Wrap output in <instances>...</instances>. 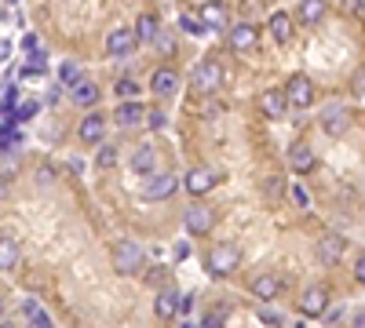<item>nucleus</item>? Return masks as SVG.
Returning <instances> with one entry per match:
<instances>
[{
	"label": "nucleus",
	"instance_id": "f257e3e1",
	"mask_svg": "<svg viewBox=\"0 0 365 328\" xmlns=\"http://www.w3.org/2000/svg\"><path fill=\"white\" fill-rule=\"evenodd\" d=\"M110 263H113V270H117L120 277H132V274H139V270H143L146 252H143V245H139V241L125 237V241H117V245H113V255H110Z\"/></svg>",
	"mask_w": 365,
	"mask_h": 328
},
{
	"label": "nucleus",
	"instance_id": "f03ea898",
	"mask_svg": "<svg viewBox=\"0 0 365 328\" xmlns=\"http://www.w3.org/2000/svg\"><path fill=\"white\" fill-rule=\"evenodd\" d=\"M205 266H208L212 277H230L237 266H241V248L230 245V241H223V245H216V248H208Z\"/></svg>",
	"mask_w": 365,
	"mask_h": 328
},
{
	"label": "nucleus",
	"instance_id": "7ed1b4c3",
	"mask_svg": "<svg viewBox=\"0 0 365 328\" xmlns=\"http://www.w3.org/2000/svg\"><path fill=\"white\" fill-rule=\"evenodd\" d=\"M190 88L197 95H216L223 88V66L216 63V58H201V63L194 66V73H190Z\"/></svg>",
	"mask_w": 365,
	"mask_h": 328
},
{
	"label": "nucleus",
	"instance_id": "20e7f679",
	"mask_svg": "<svg viewBox=\"0 0 365 328\" xmlns=\"http://www.w3.org/2000/svg\"><path fill=\"white\" fill-rule=\"evenodd\" d=\"M182 226L190 230V237L212 233V226H216V208L212 204H190L187 212H182Z\"/></svg>",
	"mask_w": 365,
	"mask_h": 328
},
{
	"label": "nucleus",
	"instance_id": "39448f33",
	"mask_svg": "<svg viewBox=\"0 0 365 328\" xmlns=\"http://www.w3.org/2000/svg\"><path fill=\"white\" fill-rule=\"evenodd\" d=\"M296 307H299L303 317H322V314L329 310V288H325V285H307Z\"/></svg>",
	"mask_w": 365,
	"mask_h": 328
},
{
	"label": "nucleus",
	"instance_id": "423d86ee",
	"mask_svg": "<svg viewBox=\"0 0 365 328\" xmlns=\"http://www.w3.org/2000/svg\"><path fill=\"white\" fill-rule=\"evenodd\" d=\"M292 102H289V92L282 88H267V92H259V113L267 117V121H282L285 117V110H289Z\"/></svg>",
	"mask_w": 365,
	"mask_h": 328
},
{
	"label": "nucleus",
	"instance_id": "0eeeda50",
	"mask_svg": "<svg viewBox=\"0 0 365 328\" xmlns=\"http://www.w3.org/2000/svg\"><path fill=\"white\" fill-rule=\"evenodd\" d=\"M285 92H289V102H292L296 110H307V106L314 102V80H311L307 73H296V77H289Z\"/></svg>",
	"mask_w": 365,
	"mask_h": 328
},
{
	"label": "nucleus",
	"instance_id": "6e6552de",
	"mask_svg": "<svg viewBox=\"0 0 365 328\" xmlns=\"http://www.w3.org/2000/svg\"><path fill=\"white\" fill-rule=\"evenodd\" d=\"M179 190V179L175 175H154V171H150V179H146V183H143V197L146 201H168L172 194Z\"/></svg>",
	"mask_w": 365,
	"mask_h": 328
},
{
	"label": "nucleus",
	"instance_id": "1a4fd4ad",
	"mask_svg": "<svg viewBox=\"0 0 365 328\" xmlns=\"http://www.w3.org/2000/svg\"><path fill=\"white\" fill-rule=\"evenodd\" d=\"M216 183H220V175L212 168H190L187 175H182V186H187V194H194V197H205L208 190H216Z\"/></svg>",
	"mask_w": 365,
	"mask_h": 328
},
{
	"label": "nucleus",
	"instance_id": "9d476101",
	"mask_svg": "<svg viewBox=\"0 0 365 328\" xmlns=\"http://www.w3.org/2000/svg\"><path fill=\"white\" fill-rule=\"evenodd\" d=\"M344 252H347V237H340V233L318 237V263L322 266H336L344 259Z\"/></svg>",
	"mask_w": 365,
	"mask_h": 328
},
{
	"label": "nucleus",
	"instance_id": "9b49d317",
	"mask_svg": "<svg viewBox=\"0 0 365 328\" xmlns=\"http://www.w3.org/2000/svg\"><path fill=\"white\" fill-rule=\"evenodd\" d=\"M256 41H259V33H256L252 22H237V26H230V33H227V44L237 55H249L256 48Z\"/></svg>",
	"mask_w": 365,
	"mask_h": 328
},
{
	"label": "nucleus",
	"instance_id": "f8f14e48",
	"mask_svg": "<svg viewBox=\"0 0 365 328\" xmlns=\"http://www.w3.org/2000/svg\"><path fill=\"white\" fill-rule=\"evenodd\" d=\"M146 106L143 102H135V99H120V106L113 110V125H120V128H135V125H143L146 121Z\"/></svg>",
	"mask_w": 365,
	"mask_h": 328
},
{
	"label": "nucleus",
	"instance_id": "ddd939ff",
	"mask_svg": "<svg viewBox=\"0 0 365 328\" xmlns=\"http://www.w3.org/2000/svg\"><path fill=\"white\" fill-rule=\"evenodd\" d=\"M103 135H106V117H103V113H88L84 121L77 125V139H81L84 146H99Z\"/></svg>",
	"mask_w": 365,
	"mask_h": 328
},
{
	"label": "nucleus",
	"instance_id": "4468645a",
	"mask_svg": "<svg viewBox=\"0 0 365 328\" xmlns=\"http://www.w3.org/2000/svg\"><path fill=\"white\" fill-rule=\"evenodd\" d=\"M322 128H325V135H344V132L351 128V113H347V106H340V102L325 106V113H322Z\"/></svg>",
	"mask_w": 365,
	"mask_h": 328
},
{
	"label": "nucleus",
	"instance_id": "2eb2a0df",
	"mask_svg": "<svg viewBox=\"0 0 365 328\" xmlns=\"http://www.w3.org/2000/svg\"><path fill=\"white\" fill-rule=\"evenodd\" d=\"M249 288H252V295H256L259 303H274L282 295V277L278 274H256Z\"/></svg>",
	"mask_w": 365,
	"mask_h": 328
},
{
	"label": "nucleus",
	"instance_id": "dca6fc26",
	"mask_svg": "<svg viewBox=\"0 0 365 328\" xmlns=\"http://www.w3.org/2000/svg\"><path fill=\"white\" fill-rule=\"evenodd\" d=\"M201 18H205L208 29L223 33V29L230 26V8L223 4V0H208V4H201Z\"/></svg>",
	"mask_w": 365,
	"mask_h": 328
},
{
	"label": "nucleus",
	"instance_id": "f3484780",
	"mask_svg": "<svg viewBox=\"0 0 365 328\" xmlns=\"http://www.w3.org/2000/svg\"><path fill=\"white\" fill-rule=\"evenodd\" d=\"M150 92L161 95V99L175 95V92H179V73H175V70H168V66L154 70V77H150Z\"/></svg>",
	"mask_w": 365,
	"mask_h": 328
},
{
	"label": "nucleus",
	"instance_id": "a211bd4d",
	"mask_svg": "<svg viewBox=\"0 0 365 328\" xmlns=\"http://www.w3.org/2000/svg\"><path fill=\"white\" fill-rule=\"evenodd\" d=\"M135 44H139L135 29H113V33L106 37V51H110V55H132Z\"/></svg>",
	"mask_w": 365,
	"mask_h": 328
},
{
	"label": "nucleus",
	"instance_id": "6ab92c4d",
	"mask_svg": "<svg viewBox=\"0 0 365 328\" xmlns=\"http://www.w3.org/2000/svg\"><path fill=\"white\" fill-rule=\"evenodd\" d=\"M154 314H158L161 321L179 317V292H175V288H161V292H158V300H154Z\"/></svg>",
	"mask_w": 365,
	"mask_h": 328
},
{
	"label": "nucleus",
	"instance_id": "aec40b11",
	"mask_svg": "<svg viewBox=\"0 0 365 328\" xmlns=\"http://www.w3.org/2000/svg\"><path fill=\"white\" fill-rule=\"evenodd\" d=\"M158 168V150H154V146H135V150H132V171L135 175H150V171H154Z\"/></svg>",
	"mask_w": 365,
	"mask_h": 328
},
{
	"label": "nucleus",
	"instance_id": "412c9836",
	"mask_svg": "<svg viewBox=\"0 0 365 328\" xmlns=\"http://www.w3.org/2000/svg\"><path fill=\"white\" fill-rule=\"evenodd\" d=\"M325 11H329V4H325V0H299L296 18H299L303 26H318V22L325 18Z\"/></svg>",
	"mask_w": 365,
	"mask_h": 328
},
{
	"label": "nucleus",
	"instance_id": "4be33fe9",
	"mask_svg": "<svg viewBox=\"0 0 365 328\" xmlns=\"http://www.w3.org/2000/svg\"><path fill=\"white\" fill-rule=\"evenodd\" d=\"M19 245H15V237L11 233H4V237H0V270H4V274H11L15 270V266H19Z\"/></svg>",
	"mask_w": 365,
	"mask_h": 328
},
{
	"label": "nucleus",
	"instance_id": "5701e85b",
	"mask_svg": "<svg viewBox=\"0 0 365 328\" xmlns=\"http://www.w3.org/2000/svg\"><path fill=\"white\" fill-rule=\"evenodd\" d=\"M267 29H270V37L278 41V44H285V41L292 37V15L274 11V15H270V22H267Z\"/></svg>",
	"mask_w": 365,
	"mask_h": 328
},
{
	"label": "nucleus",
	"instance_id": "b1692460",
	"mask_svg": "<svg viewBox=\"0 0 365 328\" xmlns=\"http://www.w3.org/2000/svg\"><path fill=\"white\" fill-rule=\"evenodd\" d=\"M70 92H73V102H77V106H96V102L103 99V92H99L96 80H81L77 88H70Z\"/></svg>",
	"mask_w": 365,
	"mask_h": 328
},
{
	"label": "nucleus",
	"instance_id": "393cba45",
	"mask_svg": "<svg viewBox=\"0 0 365 328\" xmlns=\"http://www.w3.org/2000/svg\"><path fill=\"white\" fill-rule=\"evenodd\" d=\"M289 164H292V171L307 175L314 168V150H311V146H292V150H289Z\"/></svg>",
	"mask_w": 365,
	"mask_h": 328
},
{
	"label": "nucleus",
	"instance_id": "a878e982",
	"mask_svg": "<svg viewBox=\"0 0 365 328\" xmlns=\"http://www.w3.org/2000/svg\"><path fill=\"white\" fill-rule=\"evenodd\" d=\"M22 317H26L29 324H37V328H48V324H51L48 310H44L37 300H22Z\"/></svg>",
	"mask_w": 365,
	"mask_h": 328
},
{
	"label": "nucleus",
	"instance_id": "bb28decb",
	"mask_svg": "<svg viewBox=\"0 0 365 328\" xmlns=\"http://www.w3.org/2000/svg\"><path fill=\"white\" fill-rule=\"evenodd\" d=\"M135 33H139V44H154V41H158V33H161V26H158V18H154V15H139Z\"/></svg>",
	"mask_w": 365,
	"mask_h": 328
},
{
	"label": "nucleus",
	"instance_id": "cd10ccee",
	"mask_svg": "<svg viewBox=\"0 0 365 328\" xmlns=\"http://www.w3.org/2000/svg\"><path fill=\"white\" fill-rule=\"evenodd\" d=\"M44 70H48V55L44 51H29L26 66H22V77H44Z\"/></svg>",
	"mask_w": 365,
	"mask_h": 328
},
{
	"label": "nucleus",
	"instance_id": "c85d7f7f",
	"mask_svg": "<svg viewBox=\"0 0 365 328\" xmlns=\"http://www.w3.org/2000/svg\"><path fill=\"white\" fill-rule=\"evenodd\" d=\"M58 80H63V88H77L84 80L81 63H73V58H70V63H63V66H58Z\"/></svg>",
	"mask_w": 365,
	"mask_h": 328
},
{
	"label": "nucleus",
	"instance_id": "c756f323",
	"mask_svg": "<svg viewBox=\"0 0 365 328\" xmlns=\"http://www.w3.org/2000/svg\"><path fill=\"white\" fill-rule=\"evenodd\" d=\"M179 29H182V33H190V37H205L208 33V26H205L201 15H182L179 18Z\"/></svg>",
	"mask_w": 365,
	"mask_h": 328
},
{
	"label": "nucleus",
	"instance_id": "7c9ffc66",
	"mask_svg": "<svg viewBox=\"0 0 365 328\" xmlns=\"http://www.w3.org/2000/svg\"><path fill=\"white\" fill-rule=\"evenodd\" d=\"M113 164H117V150H113V146H106V142H99L96 168H99V171H106V168H113Z\"/></svg>",
	"mask_w": 365,
	"mask_h": 328
},
{
	"label": "nucleus",
	"instance_id": "2f4dec72",
	"mask_svg": "<svg viewBox=\"0 0 365 328\" xmlns=\"http://www.w3.org/2000/svg\"><path fill=\"white\" fill-rule=\"evenodd\" d=\"M113 95H117V99H135V95H139V84L128 80V77H120V80L113 84Z\"/></svg>",
	"mask_w": 365,
	"mask_h": 328
},
{
	"label": "nucleus",
	"instance_id": "473e14b6",
	"mask_svg": "<svg viewBox=\"0 0 365 328\" xmlns=\"http://www.w3.org/2000/svg\"><path fill=\"white\" fill-rule=\"evenodd\" d=\"M0 171H4V183H11L15 171H19V157L11 154V146H4V168H0Z\"/></svg>",
	"mask_w": 365,
	"mask_h": 328
},
{
	"label": "nucleus",
	"instance_id": "72a5a7b5",
	"mask_svg": "<svg viewBox=\"0 0 365 328\" xmlns=\"http://www.w3.org/2000/svg\"><path fill=\"white\" fill-rule=\"evenodd\" d=\"M154 48H158V51H165V55H172V51H175V41H172V33H168V29H161V33H158Z\"/></svg>",
	"mask_w": 365,
	"mask_h": 328
},
{
	"label": "nucleus",
	"instance_id": "f704fd0d",
	"mask_svg": "<svg viewBox=\"0 0 365 328\" xmlns=\"http://www.w3.org/2000/svg\"><path fill=\"white\" fill-rule=\"evenodd\" d=\"M227 321V310H208L205 317H201V328H216V324H223Z\"/></svg>",
	"mask_w": 365,
	"mask_h": 328
},
{
	"label": "nucleus",
	"instance_id": "c9c22d12",
	"mask_svg": "<svg viewBox=\"0 0 365 328\" xmlns=\"http://www.w3.org/2000/svg\"><path fill=\"white\" fill-rule=\"evenodd\" d=\"M146 125H150V128H154V132H161V128L168 125V117H165L161 110H150V113H146Z\"/></svg>",
	"mask_w": 365,
	"mask_h": 328
},
{
	"label": "nucleus",
	"instance_id": "e433bc0d",
	"mask_svg": "<svg viewBox=\"0 0 365 328\" xmlns=\"http://www.w3.org/2000/svg\"><path fill=\"white\" fill-rule=\"evenodd\" d=\"M15 99H19V88L8 80V84H4V110H8V113H11V102H15Z\"/></svg>",
	"mask_w": 365,
	"mask_h": 328
},
{
	"label": "nucleus",
	"instance_id": "4c0bfd02",
	"mask_svg": "<svg viewBox=\"0 0 365 328\" xmlns=\"http://www.w3.org/2000/svg\"><path fill=\"white\" fill-rule=\"evenodd\" d=\"M37 113V102H22L19 110H15V117H19V121H26V117H34Z\"/></svg>",
	"mask_w": 365,
	"mask_h": 328
},
{
	"label": "nucleus",
	"instance_id": "58836bf2",
	"mask_svg": "<svg viewBox=\"0 0 365 328\" xmlns=\"http://www.w3.org/2000/svg\"><path fill=\"white\" fill-rule=\"evenodd\" d=\"M194 303H197V300H194V292H190V295H179V314H190Z\"/></svg>",
	"mask_w": 365,
	"mask_h": 328
},
{
	"label": "nucleus",
	"instance_id": "ea45409f",
	"mask_svg": "<svg viewBox=\"0 0 365 328\" xmlns=\"http://www.w3.org/2000/svg\"><path fill=\"white\" fill-rule=\"evenodd\" d=\"M354 281L358 285H365V252L358 255V263H354Z\"/></svg>",
	"mask_w": 365,
	"mask_h": 328
},
{
	"label": "nucleus",
	"instance_id": "a19ab883",
	"mask_svg": "<svg viewBox=\"0 0 365 328\" xmlns=\"http://www.w3.org/2000/svg\"><path fill=\"white\" fill-rule=\"evenodd\" d=\"M259 317H263V321H270V324H285V317H282V310H263Z\"/></svg>",
	"mask_w": 365,
	"mask_h": 328
},
{
	"label": "nucleus",
	"instance_id": "79ce46f5",
	"mask_svg": "<svg viewBox=\"0 0 365 328\" xmlns=\"http://www.w3.org/2000/svg\"><path fill=\"white\" fill-rule=\"evenodd\" d=\"M292 197H296V204H303V208L311 204V197H307V190H303V186H292Z\"/></svg>",
	"mask_w": 365,
	"mask_h": 328
},
{
	"label": "nucleus",
	"instance_id": "37998d69",
	"mask_svg": "<svg viewBox=\"0 0 365 328\" xmlns=\"http://www.w3.org/2000/svg\"><path fill=\"white\" fill-rule=\"evenodd\" d=\"M37 183H41V186L51 183V168H41V171H37Z\"/></svg>",
	"mask_w": 365,
	"mask_h": 328
},
{
	"label": "nucleus",
	"instance_id": "c03bdc74",
	"mask_svg": "<svg viewBox=\"0 0 365 328\" xmlns=\"http://www.w3.org/2000/svg\"><path fill=\"white\" fill-rule=\"evenodd\" d=\"M22 44H26V51H37V37H34V33H26V41H22Z\"/></svg>",
	"mask_w": 365,
	"mask_h": 328
},
{
	"label": "nucleus",
	"instance_id": "a18cd8bd",
	"mask_svg": "<svg viewBox=\"0 0 365 328\" xmlns=\"http://www.w3.org/2000/svg\"><path fill=\"white\" fill-rule=\"evenodd\" d=\"M354 88H358V92H361V95H365V70H361V73H358V77H354Z\"/></svg>",
	"mask_w": 365,
	"mask_h": 328
},
{
	"label": "nucleus",
	"instance_id": "49530a36",
	"mask_svg": "<svg viewBox=\"0 0 365 328\" xmlns=\"http://www.w3.org/2000/svg\"><path fill=\"white\" fill-rule=\"evenodd\" d=\"M354 324H358V328H365V314H354Z\"/></svg>",
	"mask_w": 365,
	"mask_h": 328
},
{
	"label": "nucleus",
	"instance_id": "de8ad7c7",
	"mask_svg": "<svg viewBox=\"0 0 365 328\" xmlns=\"http://www.w3.org/2000/svg\"><path fill=\"white\" fill-rule=\"evenodd\" d=\"M4 4H8V8H11V4H19V0H4Z\"/></svg>",
	"mask_w": 365,
	"mask_h": 328
}]
</instances>
